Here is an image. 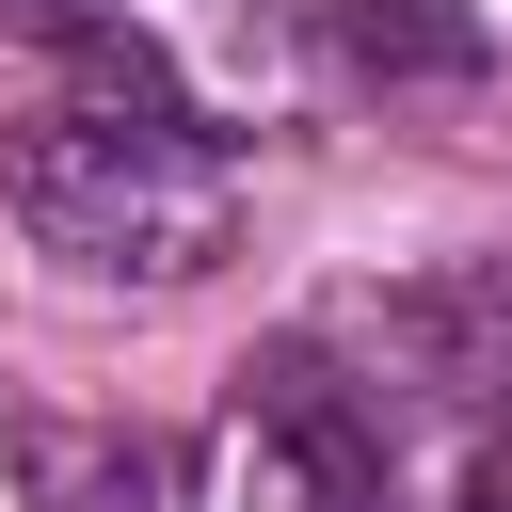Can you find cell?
<instances>
[{
	"instance_id": "1",
	"label": "cell",
	"mask_w": 512,
	"mask_h": 512,
	"mask_svg": "<svg viewBox=\"0 0 512 512\" xmlns=\"http://www.w3.org/2000/svg\"><path fill=\"white\" fill-rule=\"evenodd\" d=\"M0 208H16L48 256H80V272H208L224 224H240V176H224V144H208L192 112H112V96H80V112L0 128Z\"/></svg>"
},
{
	"instance_id": "2",
	"label": "cell",
	"mask_w": 512,
	"mask_h": 512,
	"mask_svg": "<svg viewBox=\"0 0 512 512\" xmlns=\"http://www.w3.org/2000/svg\"><path fill=\"white\" fill-rule=\"evenodd\" d=\"M240 400H256V512H400V464H384V416L288 336V352H256L240 368Z\"/></svg>"
},
{
	"instance_id": "3",
	"label": "cell",
	"mask_w": 512,
	"mask_h": 512,
	"mask_svg": "<svg viewBox=\"0 0 512 512\" xmlns=\"http://www.w3.org/2000/svg\"><path fill=\"white\" fill-rule=\"evenodd\" d=\"M16 512H192V464L128 416H16Z\"/></svg>"
},
{
	"instance_id": "4",
	"label": "cell",
	"mask_w": 512,
	"mask_h": 512,
	"mask_svg": "<svg viewBox=\"0 0 512 512\" xmlns=\"http://www.w3.org/2000/svg\"><path fill=\"white\" fill-rule=\"evenodd\" d=\"M320 32H336V64H368V80H464V64H480V16H464V0H320Z\"/></svg>"
}]
</instances>
